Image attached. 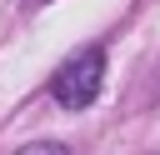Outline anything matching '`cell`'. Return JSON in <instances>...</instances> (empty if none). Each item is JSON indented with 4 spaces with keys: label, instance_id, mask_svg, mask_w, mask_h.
<instances>
[{
    "label": "cell",
    "instance_id": "obj_2",
    "mask_svg": "<svg viewBox=\"0 0 160 155\" xmlns=\"http://www.w3.org/2000/svg\"><path fill=\"white\" fill-rule=\"evenodd\" d=\"M15 155H70L65 145H55V140H35V145H20Z\"/></svg>",
    "mask_w": 160,
    "mask_h": 155
},
{
    "label": "cell",
    "instance_id": "obj_1",
    "mask_svg": "<svg viewBox=\"0 0 160 155\" xmlns=\"http://www.w3.org/2000/svg\"><path fill=\"white\" fill-rule=\"evenodd\" d=\"M100 85H105V45H85L50 75V100L65 110H90L100 100Z\"/></svg>",
    "mask_w": 160,
    "mask_h": 155
}]
</instances>
